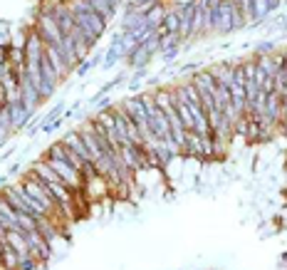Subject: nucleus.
<instances>
[{"label": "nucleus", "mask_w": 287, "mask_h": 270, "mask_svg": "<svg viewBox=\"0 0 287 270\" xmlns=\"http://www.w3.org/2000/svg\"><path fill=\"white\" fill-rule=\"evenodd\" d=\"M32 28L40 32V37L47 42V45H62V40H64V32L57 28V23L45 13V10H37V18H35V23H32Z\"/></svg>", "instance_id": "1"}, {"label": "nucleus", "mask_w": 287, "mask_h": 270, "mask_svg": "<svg viewBox=\"0 0 287 270\" xmlns=\"http://www.w3.org/2000/svg\"><path fill=\"white\" fill-rule=\"evenodd\" d=\"M5 233H8V231H5V226H3V223H0V236H3V238H5Z\"/></svg>", "instance_id": "18"}, {"label": "nucleus", "mask_w": 287, "mask_h": 270, "mask_svg": "<svg viewBox=\"0 0 287 270\" xmlns=\"http://www.w3.org/2000/svg\"><path fill=\"white\" fill-rule=\"evenodd\" d=\"M87 3H89V8H92L97 15H102L107 23H109V20L116 15V8L109 3V0H87Z\"/></svg>", "instance_id": "10"}, {"label": "nucleus", "mask_w": 287, "mask_h": 270, "mask_svg": "<svg viewBox=\"0 0 287 270\" xmlns=\"http://www.w3.org/2000/svg\"><path fill=\"white\" fill-rule=\"evenodd\" d=\"M282 52H285V64H287V47H285V50H282Z\"/></svg>", "instance_id": "20"}, {"label": "nucleus", "mask_w": 287, "mask_h": 270, "mask_svg": "<svg viewBox=\"0 0 287 270\" xmlns=\"http://www.w3.org/2000/svg\"><path fill=\"white\" fill-rule=\"evenodd\" d=\"M178 52H181V47H169V50H161L159 55H161V60L164 62H173L178 57Z\"/></svg>", "instance_id": "14"}, {"label": "nucleus", "mask_w": 287, "mask_h": 270, "mask_svg": "<svg viewBox=\"0 0 287 270\" xmlns=\"http://www.w3.org/2000/svg\"><path fill=\"white\" fill-rule=\"evenodd\" d=\"M5 179H8V176H0V186H3V183H5Z\"/></svg>", "instance_id": "19"}, {"label": "nucleus", "mask_w": 287, "mask_h": 270, "mask_svg": "<svg viewBox=\"0 0 287 270\" xmlns=\"http://www.w3.org/2000/svg\"><path fill=\"white\" fill-rule=\"evenodd\" d=\"M20 255L13 250V245L8 243V240H3V253H0V265H3V270H18L20 268Z\"/></svg>", "instance_id": "8"}, {"label": "nucleus", "mask_w": 287, "mask_h": 270, "mask_svg": "<svg viewBox=\"0 0 287 270\" xmlns=\"http://www.w3.org/2000/svg\"><path fill=\"white\" fill-rule=\"evenodd\" d=\"M18 90H20V99L28 104L30 109H37V107L45 102V99H42V94H40V90H37V87L30 82V80L25 77V75H23V72H20V82H18Z\"/></svg>", "instance_id": "5"}, {"label": "nucleus", "mask_w": 287, "mask_h": 270, "mask_svg": "<svg viewBox=\"0 0 287 270\" xmlns=\"http://www.w3.org/2000/svg\"><path fill=\"white\" fill-rule=\"evenodd\" d=\"M161 28L169 32V35H178V30H181V18H178V10H176V8L166 10V15H164V23H161Z\"/></svg>", "instance_id": "11"}, {"label": "nucleus", "mask_w": 287, "mask_h": 270, "mask_svg": "<svg viewBox=\"0 0 287 270\" xmlns=\"http://www.w3.org/2000/svg\"><path fill=\"white\" fill-rule=\"evenodd\" d=\"M275 52V42H260L258 47H255V57L260 55H272Z\"/></svg>", "instance_id": "13"}, {"label": "nucleus", "mask_w": 287, "mask_h": 270, "mask_svg": "<svg viewBox=\"0 0 287 270\" xmlns=\"http://www.w3.org/2000/svg\"><path fill=\"white\" fill-rule=\"evenodd\" d=\"M97 64H102V60H99V57H89V60L80 62V64H77V70H75V72H77V75H80V77H85L87 72H89V70H92V67H97Z\"/></svg>", "instance_id": "12"}, {"label": "nucleus", "mask_w": 287, "mask_h": 270, "mask_svg": "<svg viewBox=\"0 0 287 270\" xmlns=\"http://www.w3.org/2000/svg\"><path fill=\"white\" fill-rule=\"evenodd\" d=\"M210 10V8H208ZM213 13V32H223V35H228L233 32V3L230 0H223L216 10H210Z\"/></svg>", "instance_id": "2"}, {"label": "nucleus", "mask_w": 287, "mask_h": 270, "mask_svg": "<svg viewBox=\"0 0 287 270\" xmlns=\"http://www.w3.org/2000/svg\"><path fill=\"white\" fill-rule=\"evenodd\" d=\"M282 260H287V253H282Z\"/></svg>", "instance_id": "21"}, {"label": "nucleus", "mask_w": 287, "mask_h": 270, "mask_svg": "<svg viewBox=\"0 0 287 270\" xmlns=\"http://www.w3.org/2000/svg\"><path fill=\"white\" fill-rule=\"evenodd\" d=\"M85 3H87V0H85Z\"/></svg>", "instance_id": "22"}, {"label": "nucleus", "mask_w": 287, "mask_h": 270, "mask_svg": "<svg viewBox=\"0 0 287 270\" xmlns=\"http://www.w3.org/2000/svg\"><path fill=\"white\" fill-rule=\"evenodd\" d=\"M20 169H23L20 164H13V166H10V171H8V176H15V174H20Z\"/></svg>", "instance_id": "17"}, {"label": "nucleus", "mask_w": 287, "mask_h": 270, "mask_svg": "<svg viewBox=\"0 0 287 270\" xmlns=\"http://www.w3.org/2000/svg\"><path fill=\"white\" fill-rule=\"evenodd\" d=\"M196 0H188V3H183V5H176V10H178V18H181V40H191V28H193V15H196Z\"/></svg>", "instance_id": "3"}, {"label": "nucleus", "mask_w": 287, "mask_h": 270, "mask_svg": "<svg viewBox=\"0 0 287 270\" xmlns=\"http://www.w3.org/2000/svg\"><path fill=\"white\" fill-rule=\"evenodd\" d=\"M5 240L13 245V250L20 255V258H32V250H30V243L25 238V233H20V231H8L5 233Z\"/></svg>", "instance_id": "6"}, {"label": "nucleus", "mask_w": 287, "mask_h": 270, "mask_svg": "<svg viewBox=\"0 0 287 270\" xmlns=\"http://www.w3.org/2000/svg\"><path fill=\"white\" fill-rule=\"evenodd\" d=\"M45 57H47V62L52 64V70L59 75L62 82L67 80V75H72V70H69V64H67V60H64V55L59 52L57 45H47V42H45Z\"/></svg>", "instance_id": "4"}, {"label": "nucleus", "mask_w": 287, "mask_h": 270, "mask_svg": "<svg viewBox=\"0 0 287 270\" xmlns=\"http://www.w3.org/2000/svg\"><path fill=\"white\" fill-rule=\"evenodd\" d=\"M280 3H282V0H267V10H270V13H275V10L280 8Z\"/></svg>", "instance_id": "16"}, {"label": "nucleus", "mask_w": 287, "mask_h": 270, "mask_svg": "<svg viewBox=\"0 0 287 270\" xmlns=\"http://www.w3.org/2000/svg\"><path fill=\"white\" fill-rule=\"evenodd\" d=\"M40 77H42V85H50V87H55V90L62 85L59 75L52 70V64L47 62V57H42V60H40Z\"/></svg>", "instance_id": "9"}, {"label": "nucleus", "mask_w": 287, "mask_h": 270, "mask_svg": "<svg viewBox=\"0 0 287 270\" xmlns=\"http://www.w3.org/2000/svg\"><path fill=\"white\" fill-rule=\"evenodd\" d=\"M69 149L75 151L80 159H85V161H92V154H89V149H87L85 139L80 137V131H69V134H64V139H62Z\"/></svg>", "instance_id": "7"}, {"label": "nucleus", "mask_w": 287, "mask_h": 270, "mask_svg": "<svg viewBox=\"0 0 287 270\" xmlns=\"http://www.w3.org/2000/svg\"><path fill=\"white\" fill-rule=\"evenodd\" d=\"M37 268H40V263H37L35 258H23L18 270H37Z\"/></svg>", "instance_id": "15"}]
</instances>
